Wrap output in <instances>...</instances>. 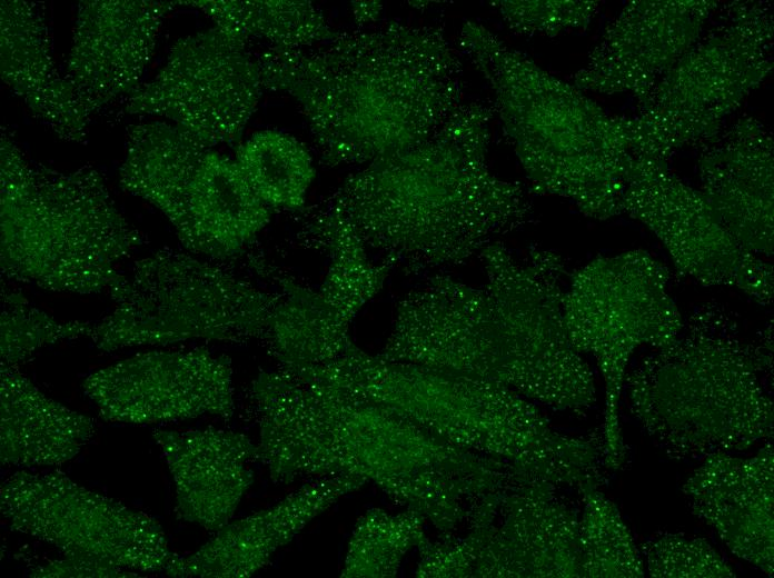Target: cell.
Wrapping results in <instances>:
<instances>
[{
    "mask_svg": "<svg viewBox=\"0 0 774 578\" xmlns=\"http://www.w3.org/2000/svg\"><path fill=\"white\" fill-rule=\"evenodd\" d=\"M478 256L482 285L440 273L407 292L378 355L494 381L555 409L589 408L593 372L564 321V258L539 248L516 258L500 241Z\"/></svg>",
    "mask_w": 774,
    "mask_h": 578,
    "instance_id": "obj_1",
    "label": "cell"
},
{
    "mask_svg": "<svg viewBox=\"0 0 774 578\" xmlns=\"http://www.w3.org/2000/svg\"><path fill=\"white\" fill-rule=\"evenodd\" d=\"M264 89L305 114L328 166L369 163L431 137L463 103V63L443 28L390 21L257 58Z\"/></svg>",
    "mask_w": 774,
    "mask_h": 578,
    "instance_id": "obj_2",
    "label": "cell"
},
{
    "mask_svg": "<svg viewBox=\"0 0 774 578\" xmlns=\"http://www.w3.org/2000/svg\"><path fill=\"white\" fill-rule=\"evenodd\" d=\"M494 114L463 102L424 142L344 180L327 206L393 268L418 273L479 255L533 218L525 189L489 168Z\"/></svg>",
    "mask_w": 774,
    "mask_h": 578,
    "instance_id": "obj_3",
    "label": "cell"
},
{
    "mask_svg": "<svg viewBox=\"0 0 774 578\" xmlns=\"http://www.w3.org/2000/svg\"><path fill=\"white\" fill-rule=\"evenodd\" d=\"M459 48L487 82L494 112L533 187L593 219L621 215L634 159L628 119L608 114L478 22L463 24Z\"/></svg>",
    "mask_w": 774,
    "mask_h": 578,
    "instance_id": "obj_4",
    "label": "cell"
},
{
    "mask_svg": "<svg viewBox=\"0 0 774 578\" xmlns=\"http://www.w3.org/2000/svg\"><path fill=\"white\" fill-rule=\"evenodd\" d=\"M327 378L408 418L437 438L506 464L519 481L599 486L591 440L553 430L527 398L470 375L370 355L354 341L316 366Z\"/></svg>",
    "mask_w": 774,
    "mask_h": 578,
    "instance_id": "obj_5",
    "label": "cell"
},
{
    "mask_svg": "<svg viewBox=\"0 0 774 578\" xmlns=\"http://www.w3.org/2000/svg\"><path fill=\"white\" fill-rule=\"evenodd\" d=\"M302 440L314 476H355L418 511L441 535L513 481L504 462L457 448L395 410L326 376L306 378Z\"/></svg>",
    "mask_w": 774,
    "mask_h": 578,
    "instance_id": "obj_6",
    "label": "cell"
},
{
    "mask_svg": "<svg viewBox=\"0 0 774 578\" xmlns=\"http://www.w3.org/2000/svg\"><path fill=\"white\" fill-rule=\"evenodd\" d=\"M625 382L634 416L679 456L742 450L773 434V402L761 382L770 353L735 333L717 306L684 321Z\"/></svg>",
    "mask_w": 774,
    "mask_h": 578,
    "instance_id": "obj_7",
    "label": "cell"
},
{
    "mask_svg": "<svg viewBox=\"0 0 774 578\" xmlns=\"http://www.w3.org/2000/svg\"><path fill=\"white\" fill-rule=\"evenodd\" d=\"M0 267L8 279L58 292L110 289L142 242L92 168L32 163L2 128Z\"/></svg>",
    "mask_w": 774,
    "mask_h": 578,
    "instance_id": "obj_8",
    "label": "cell"
},
{
    "mask_svg": "<svg viewBox=\"0 0 774 578\" xmlns=\"http://www.w3.org/2000/svg\"><path fill=\"white\" fill-rule=\"evenodd\" d=\"M112 311L93 322L103 351L191 339L264 341L279 292L261 290L217 265L161 249L109 289Z\"/></svg>",
    "mask_w": 774,
    "mask_h": 578,
    "instance_id": "obj_9",
    "label": "cell"
},
{
    "mask_svg": "<svg viewBox=\"0 0 774 578\" xmlns=\"http://www.w3.org/2000/svg\"><path fill=\"white\" fill-rule=\"evenodd\" d=\"M669 270L644 250L597 257L569 275L565 327L573 346L592 355L605 382L604 465L625 459L619 398L628 362L639 347L672 343L684 320L668 291Z\"/></svg>",
    "mask_w": 774,
    "mask_h": 578,
    "instance_id": "obj_10",
    "label": "cell"
},
{
    "mask_svg": "<svg viewBox=\"0 0 774 578\" xmlns=\"http://www.w3.org/2000/svg\"><path fill=\"white\" fill-rule=\"evenodd\" d=\"M772 36L767 7L731 4L725 23L699 38L628 119L633 155L666 160L674 149L714 141L724 119L770 73Z\"/></svg>",
    "mask_w": 774,
    "mask_h": 578,
    "instance_id": "obj_11",
    "label": "cell"
},
{
    "mask_svg": "<svg viewBox=\"0 0 774 578\" xmlns=\"http://www.w3.org/2000/svg\"><path fill=\"white\" fill-rule=\"evenodd\" d=\"M0 509L12 530L46 541L64 557L156 572L176 556L157 520L60 471L14 472L1 485Z\"/></svg>",
    "mask_w": 774,
    "mask_h": 578,
    "instance_id": "obj_12",
    "label": "cell"
},
{
    "mask_svg": "<svg viewBox=\"0 0 774 578\" xmlns=\"http://www.w3.org/2000/svg\"><path fill=\"white\" fill-rule=\"evenodd\" d=\"M247 40L217 26L179 39L157 76L129 94L126 111L168 119L208 148L237 142L264 89Z\"/></svg>",
    "mask_w": 774,
    "mask_h": 578,
    "instance_id": "obj_13",
    "label": "cell"
},
{
    "mask_svg": "<svg viewBox=\"0 0 774 578\" xmlns=\"http://www.w3.org/2000/svg\"><path fill=\"white\" fill-rule=\"evenodd\" d=\"M621 206L662 241L682 275L704 286L735 287L771 305L772 265L745 249L703 192L672 172L666 160L634 157Z\"/></svg>",
    "mask_w": 774,
    "mask_h": 578,
    "instance_id": "obj_14",
    "label": "cell"
},
{
    "mask_svg": "<svg viewBox=\"0 0 774 578\" xmlns=\"http://www.w3.org/2000/svg\"><path fill=\"white\" fill-rule=\"evenodd\" d=\"M231 359L206 348L152 350L90 373L82 388L102 419L149 425L235 412Z\"/></svg>",
    "mask_w": 774,
    "mask_h": 578,
    "instance_id": "obj_15",
    "label": "cell"
},
{
    "mask_svg": "<svg viewBox=\"0 0 774 578\" xmlns=\"http://www.w3.org/2000/svg\"><path fill=\"white\" fill-rule=\"evenodd\" d=\"M714 1H633L605 29L573 77L582 91L629 93L643 103L654 86L701 38Z\"/></svg>",
    "mask_w": 774,
    "mask_h": 578,
    "instance_id": "obj_16",
    "label": "cell"
},
{
    "mask_svg": "<svg viewBox=\"0 0 774 578\" xmlns=\"http://www.w3.org/2000/svg\"><path fill=\"white\" fill-rule=\"evenodd\" d=\"M176 1L85 0L77 9L66 79L92 116L131 93L148 66Z\"/></svg>",
    "mask_w": 774,
    "mask_h": 578,
    "instance_id": "obj_17",
    "label": "cell"
},
{
    "mask_svg": "<svg viewBox=\"0 0 774 578\" xmlns=\"http://www.w3.org/2000/svg\"><path fill=\"white\" fill-rule=\"evenodd\" d=\"M546 481L500 496L472 577H580L579 514Z\"/></svg>",
    "mask_w": 774,
    "mask_h": 578,
    "instance_id": "obj_18",
    "label": "cell"
},
{
    "mask_svg": "<svg viewBox=\"0 0 774 578\" xmlns=\"http://www.w3.org/2000/svg\"><path fill=\"white\" fill-rule=\"evenodd\" d=\"M367 481L355 476L318 478L270 508L229 521L195 552L165 570L179 578H247L265 568L310 521Z\"/></svg>",
    "mask_w": 774,
    "mask_h": 578,
    "instance_id": "obj_19",
    "label": "cell"
},
{
    "mask_svg": "<svg viewBox=\"0 0 774 578\" xmlns=\"http://www.w3.org/2000/svg\"><path fill=\"white\" fill-rule=\"evenodd\" d=\"M694 514L737 557L773 574V446L750 458L705 456L684 485Z\"/></svg>",
    "mask_w": 774,
    "mask_h": 578,
    "instance_id": "obj_20",
    "label": "cell"
},
{
    "mask_svg": "<svg viewBox=\"0 0 774 578\" xmlns=\"http://www.w3.org/2000/svg\"><path fill=\"white\" fill-rule=\"evenodd\" d=\"M701 191L732 236L755 255H773V140L742 118L706 146Z\"/></svg>",
    "mask_w": 774,
    "mask_h": 578,
    "instance_id": "obj_21",
    "label": "cell"
},
{
    "mask_svg": "<svg viewBox=\"0 0 774 578\" xmlns=\"http://www.w3.org/2000/svg\"><path fill=\"white\" fill-rule=\"evenodd\" d=\"M153 438L175 484L177 517L214 532L228 524L254 482L257 445L216 428L159 430Z\"/></svg>",
    "mask_w": 774,
    "mask_h": 578,
    "instance_id": "obj_22",
    "label": "cell"
},
{
    "mask_svg": "<svg viewBox=\"0 0 774 578\" xmlns=\"http://www.w3.org/2000/svg\"><path fill=\"white\" fill-rule=\"evenodd\" d=\"M2 81L31 113L67 142H83L90 114L56 67L43 14L34 2L0 4Z\"/></svg>",
    "mask_w": 774,
    "mask_h": 578,
    "instance_id": "obj_23",
    "label": "cell"
},
{
    "mask_svg": "<svg viewBox=\"0 0 774 578\" xmlns=\"http://www.w3.org/2000/svg\"><path fill=\"white\" fill-rule=\"evenodd\" d=\"M187 228L180 241L189 251L216 260L236 256L266 227L268 207L236 161L209 150L188 190Z\"/></svg>",
    "mask_w": 774,
    "mask_h": 578,
    "instance_id": "obj_24",
    "label": "cell"
},
{
    "mask_svg": "<svg viewBox=\"0 0 774 578\" xmlns=\"http://www.w3.org/2000/svg\"><path fill=\"white\" fill-rule=\"evenodd\" d=\"M95 432L93 420L46 396L14 367L0 368V461L22 467L71 460Z\"/></svg>",
    "mask_w": 774,
    "mask_h": 578,
    "instance_id": "obj_25",
    "label": "cell"
},
{
    "mask_svg": "<svg viewBox=\"0 0 774 578\" xmlns=\"http://www.w3.org/2000/svg\"><path fill=\"white\" fill-rule=\"evenodd\" d=\"M209 150L189 131L171 122L132 126L119 169L120 187L158 208L181 239L187 228L189 186Z\"/></svg>",
    "mask_w": 774,
    "mask_h": 578,
    "instance_id": "obj_26",
    "label": "cell"
},
{
    "mask_svg": "<svg viewBox=\"0 0 774 578\" xmlns=\"http://www.w3.org/2000/svg\"><path fill=\"white\" fill-rule=\"evenodd\" d=\"M254 269L279 288L264 339L279 368L300 369L328 363L353 342L350 322L318 290L304 286L264 259L252 258Z\"/></svg>",
    "mask_w": 774,
    "mask_h": 578,
    "instance_id": "obj_27",
    "label": "cell"
},
{
    "mask_svg": "<svg viewBox=\"0 0 774 578\" xmlns=\"http://www.w3.org/2000/svg\"><path fill=\"white\" fill-rule=\"evenodd\" d=\"M178 3L201 10L217 27L245 39H265L278 48L310 47L337 34L310 1L198 0Z\"/></svg>",
    "mask_w": 774,
    "mask_h": 578,
    "instance_id": "obj_28",
    "label": "cell"
},
{
    "mask_svg": "<svg viewBox=\"0 0 774 578\" xmlns=\"http://www.w3.org/2000/svg\"><path fill=\"white\" fill-rule=\"evenodd\" d=\"M236 163L257 196L270 208L301 210L315 177L308 150L275 130L254 133L237 148Z\"/></svg>",
    "mask_w": 774,
    "mask_h": 578,
    "instance_id": "obj_29",
    "label": "cell"
},
{
    "mask_svg": "<svg viewBox=\"0 0 774 578\" xmlns=\"http://www.w3.org/2000/svg\"><path fill=\"white\" fill-rule=\"evenodd\" d=\"M425 522L423 515L409 508L397 514L369 509L354 527L340 577H396L404 557L429 539Z\"/></svg>",
    "mask_w": 774,
    "mask_h": 578,
    "instance_id": "obj_30",
    "label": "cell"
},
{
    "mask_svg": "<svg viewBox=\"0 0 774 578\" xmlns=\"http://www.w3.org/2000/svg\"><path fill=\"white\" fill-rule=\"evenodd\" d=\"M579 494L580 577H643L644 562L616 506L597 487Z\"/></svg>",
    "mask_w": 774,
    "mask_h": 578,
    "instance_id": "obj_31",
    "label": "cell"
},
{
    "mask_svg": "<svg viewBox=\"0 0 774 578\" xmlns=\"http://www.w3.org/2000/svg\"><path fill=\"white\" fill-rule=\"evenodd\" d=\"M93 322L60 321L40 310L20 292L1 289V366L14 367L39 349L64 340L90 338Z\"/></svg>",
    "mask_w": 774,
    "mask_h": 578,
    "instance_id": "obj_32",
    "label": "cell"
},
{
    "mask_svg": "<svg viewBox=\"0 0 774 578\" xmlns=\"http://www.w3.org/2000/svg\"><path fill=\"white\" fill-rule=\"evenodd\" d=\"M497 505L484 499L469 516L465 536L443 535L441 540L428 539L419 548L416 576L423 578L472 577L476 560L487 538Z\"/></svg>",
    "mask_w": 774,
    "mask_h": 578,
    "instance_id": "obj_33",
    "label": "cell"
},
{
    "mask_svg": "<svg viewBox=\"0 0 774 578\" xmlns=\"http://www.w3.org/2000/svg\"><path fill=\"white\" fill-rule=\"evenodd\" d=\"M506 27L523 36L554 37L585 29L596 16V1H493Z\"/></svg>",
    "mask_w": 774,
    "mask_h": 578,
    "instance_id": "obj_34",
    "label": "cell"
},
{
    "mask_svg": "<svg viewBox=\"0 0 774 578\" xmlns=\"http://www.w3.org/2000/svg\"><path fill=\"white\" fill-rule=\"evenodd\" d=\"M652 577H734L735 572L704 539L663 535L644 546Z\"/></svg>",
    "mask_w": 774,
    "mask_h": 578,
    "instance_id": "obj_35",
    "label": "cell"
},
{
    "mask_svg": "<svg viewBox=\"0 0 774 578\" xmlns=\"http://www.w3.org/2000/svg\"><path fill=\"white\" fill-rule=\"evenodd\" d=\"M30 577L36 578H64V577H139L137 571L123 568L106 566L92 561L64 557L37 566L30 571Z\"/></svg>",
    "mask_w": 774,
    "mask_h": 578,
    "instance_id": "obj_36",
    "label": "cell"
},
{
    "mask_svg": "<svg viewBox=\"0 0 774 578\" xmlns=\"http://www.w3.org/2000/svg\"><path fill=\"white\" fill-rule=\"evenodd\" d=\"M351 7L356 22L363 26L377 21L383 9L379 1H355Z\"/></svg>",
    "mask_w": 774,
    "mask_h": 578,
    "instance_id": "obj_37",
    "label": "cell"
}]
</instances>
